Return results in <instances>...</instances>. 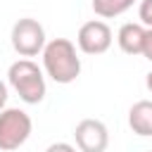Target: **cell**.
<instances>
[{
	"label": "cell",
	"instance_id": "obj_12",
	"mask_svg": "<svg viewBox=\"0 0 152 152\" xmlns=\"http://www.w3.org/2000/svg\"><path fill=\"white\" fill-rule=\"evenodd\" d=\"M45 152H81L78 147H74L71 142H52L45 147Z\"/></svg>",
	"mask_w": 152,
	"mask_h": 152
},
{
	"label": "cell",
	"instance_id": "obj_8",
	"mask_svg": "<svg viewBox=\"0 0 152 152\" xmlns=\"http://www.w3.org/2000/svg\"><path fill=\"white\" fill-rule=\"evenodd\" d=\"M128 126L135 135H152V102L150 100H138L128 109Z\"/></svg>",
	"mask_w": 152,
	"mask_h": 152
},
{
	"label": "cell",
	"instance_id": "obj_5",
	"mask_svg": "<svg viewBox=\"0 0 152 152\" xmlns=\"http://www.w3.org/2000/svg\"><path fill=\"white\" fill-rule=\"evenodd\" d=\"M112 40H114V33L102 19L86 21L76 33V45L83 55H104L112 48Z\"/></svg>",
	"mask_w": 152,
	"mask_h": 152
},
{
	"label": "cell",
	"instance_id": "obj_6",
	"mask_svg": "<svg viewBox=\"0 0 152 152\" xmlns=\"http://www.w3.org/2000/svg\"><path fill=\"white\" fill-rule=\"evenodd\" d=\"M74 140L81 152H104L109 145V131L100 119H83L74 128Z\"/></svg>",
	"mask_w": 152,
	"mask_h": 152
},
{
	"label": "cell",
	"instance_id": "obj_11",
	"mask_svg": "<svg viewBox=\"0 0 152 152\" xmlns=\"http://www.w3.org/2000/svg\"><path fill=\"white\" fill-rule=\"evenodd\" d=\"M147 62H152V28H145V40H142V52H140Z\"/></svg>",
	"mask_w": 152,
	"mask_h": 152
},
{
	"label": "cell",
	"instance_id": "obj_13",
	"mask_svg": "<svg viewBox=\"0 0 152 152\" xmlns=\"http://www.w3.org/2000/svg\"><path fill=\"white\" fill-rule=\"evenodd\" d=\"M5 104H7V86L0 81V112L5 109Z\"/></svg>",
	"mask_w": 152,
	"mask_h": 152
},
{
	"label": "cell",
	"instance_id": "obj_2",
	"mask_svg": "<svg viewBox=\"0 0 152 152\" xmlns=\"http://www.w3.org/2000/svg\"><path fill=\"white\" fill-rule=\"evenodd\" d=\"M7 81L12 86V90L19 95L21 102L26 104H38L45 100L48 86H45V76L43 69L33 62V59H17L10 64L7 69Z\"/></svg>",
	"mask_w": 152,
	"mask_h": 152
},
{
	"label": "cell",
	"instance_id": "obj_14",
	"mask_svg": "<svg viewBox=\"0 0 152 152\" xmlns=\"http://www.w3.org/2000/svg\"><path fill=\"white\" fill-rule=\"evenodd\" d=\"M145 86H147V90L152 93V71H147V76H145Z\"/></svg>",
	"mask_w": 152,
	"mask_h": 152
},
{
	"label": "cell",
	"instance_id": "obj_9",
	"mask_svg": "<svg viewBox=\"0 0 152 152\" xmlns=\"http://www.w3.org/2000/svg\"><path fill=\"white\" fill-rule=\"evenodd\" d=\"M135 2L138 0H93V12L102 19H112V17L128 12Z\"/></svg>",
	"mask_w": 152,
	"mask_h": 152
},
{
	"label": "cell",
	"instance_id": "obj_4",
	"mask_svg": "<svg viewBox=\"0 0 152 152\" xmlns=\"http://www.w3.org/2000/svg\"><path fill=\"white\" fill-rule=\"evenodd\" d=\"M10 40H12L14 52L21 55V57H38V55H43V48L48 43L43 24L38 19H33V17L17 19L14 26H12Z\"/></svg>",
	"mask_w": 152,
	"mask_h": 152
},
{
	"label": "cell",
	"instance_id": "obj_15",
	"mask_svg": "<svg viewBox=\"0 0 152 152\" xmlns=\"http://www.w3.org/2000/svg\"><path fill=\"white\" fill-rule=\"evenodd\" d=\"M147 152H152V150H147Z\"/></svg>",
	"mask_w": 152,
	"mask_h": 152
},
{
	"label": "cell",
	"instance_id": "obj_1",
	"mask_svg": "<svg viewBox=\"0 0 152 152\" xmlns=\"http://www.w3.org/2000/svg\"><path fill=\"white\" fill-rule=\"evenodd\" d=\"M43 71L59 86H69L81 76V57L69 38H52L43 48Z\"/></svg>",
	"mask_w": 152,
	"mask_h": 152
},
{
	"label": "cell",
	"instance_id": "obj_3",
	"mask_svg": "<svg viewBox=\"0 0 152 152\" xmlns=\"http://www.w3.org/2000/svg\"><path fill=\"white\" fill-rule=\"evenodd\" d=\"M33 131L31 116L19 107H5L0 112V150L14 152L19 150Z\"/></svg>",
	"mask_w": 152,
	"mask_h": 152
},
{
	"label": "cell",
	"instance_id": "obj_10",
	"mask_svg": "<svg viewBox=\"0 0 152 152\" xmlns=\"http://www.w3.org/2000/svg\"><path fill=\"white\" fill-rule=\"evenodd\" d=\"M138 17H140L142 26L152 28V0H140V7H138Z\"/></svg>",
	"mask_w": 152,
	"mask_h": 152
},
{
	"label": "cell",
	"instance_id": "obj_7",
	"mask_svg": "<svg viewBox=\"0 0 152 152\" xmlns=\"http://www.w3.org/2000/svg\"><path fill=\"white\" fill-rule=\"evenodd\" d=\"M145 28H147V26L133 24V21L124 24V26L119 28V33H116V43H119L121 52L133 55V57L140 55V52H142V40H145Z\"/></svg>",
	"mask_w": 152,
	"mask_h": 152
}]
</instances>
